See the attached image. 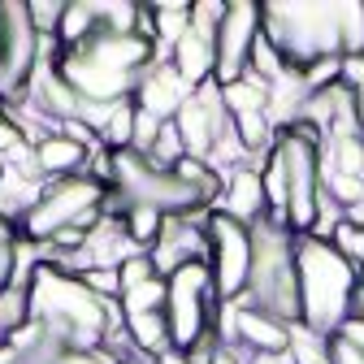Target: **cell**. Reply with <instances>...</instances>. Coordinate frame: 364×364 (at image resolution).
I'll return each instance as SVG.
<instances>
[{
    "mask_svg": "<svg viewBox=\"0 0 364 364\" xmlns=\"http://www.w3.org/2000/svg\"><path fill=\"white\" fill-rule=\"evenodd\" d=\"M260 191H264V217L282 221L287 225V200H291V178H287V161L273 144L264 156H260Z\"/></svg>",
    "mask_w": 364,
    "mask_h": 364,
    "instance_id": "11",
    "label": "cell"
},
{
    "mask_svg": "<svg viewBox=\"0 0 364 364\" xmlns=\"http://www.w3.org/2000/svg\"><path fill=\"white\" fill-rule=\"evenodd\" d=\"M117 217H122V225H126L130 243L139 247V252H152L161 225H165V213H161V208H148V204H126V208H117Z\"/></svg>",
    "mask_w": 364,
    "mask_h": 364,
    "instance_id": "14",
    "label": "cell"
},
{
    "mask_svg": "<svg viewBox=\"0 0 364 364\" xmlns=\"http://www.w3.org/2000/svg\"><path fill=\"white\" fill-rule=\"evenodd\" d=\"M295 278H299V321L321 334H338V326L347 321L351 295L360 287V273L334 252V243L299 235L295 239Z\"/></svg>",
    "mask_w": 364,
    "mask_h": 364,
    "instance_id": "1",
    "label": "cell"
},
{
    "mask_svg": "<svg viewBox=\"0 0 364 364\" xmlns=\"http://www.w3.org/2000/svg\"><path fill=\"white\" fill-rule=\"evenodd\" d=\"M169 295H165V321H169V338L178 355H191L208 334H213V312H217V295H213V273L208 260H191L173 269L165 278Z\"/></svg>",
    "mask_w": 364,
    "mask_h": 364,
    "instance_id": "2",
    "label": "cell"
},
{
    "mask_svg": "<svg viewBox=\"0 0 364 364\" xmlns=\"http://www.w3.org/2000/svg\"><path fill=\"white\" fill-rule=\"evenodd\" d=\"M161 126L165 122H156L152 113H134V144H130V152H139V156H148L152 152V144H156V134H161Z\"/></svg>",
    "mask_w": 364,
    "mask_h": 364,
    "instance_id": "25",
    "label": "cell"
},
{
    "mask_svg": "<svg viewBox=\"0 0 364 364\" xmlns=\"http://www.w3.org/2000/svg\"><path fill=\"white\" fill-rule=\"evenodd\" d=\"M117 273H122V295H126V291H134V287H144V282H152V278H161L148 252H134V256H126V260L117 264Z\"/></svg>",
    "mask_w": 364,
    "mask_h": 364,
    "instance_id": "23",
    "label": "cell"
},
{
    "mask_svg": "<svg viewBox=\"0 0 364 364\" xmlns=\"http://www.w3.org/2000/svg\"><path fill=\"white\" fill-rule=\"evenodd\" d=\"M287 360H291V364H330V334H321V330L295 321V326H291Z\"/></svg>",
    "mask_w": 364,
    "mask_h": 364,
    "instance_id": "15",
    "label": "cell"
},
{
    "mask_svg": "<svg viewBox=\"0 0 364 364\" xmlns=\"http://www.w3.org/2000/svg\"><path fill=\"white\" fill-rule=\"evenodd\" d=\"M260 18H264V9L247 5V0H239V5L225 9V18L217 26V39H213V48H217V74H213V82L217 87H225V82H235V78L247 74L252 43L260 35Z\"/></svg>",
    "mask_w": 364,
    "mask_h": 364,
    "instance_id": "4",
    "label": "cell"
},
{
    "mask_svg": "<svg viewBox=\"0 0 364 364\" xmlns=\"http://www.w3.org/2000/svg\"><path fill=\"white\" fill-rule=\"evenodd\" d=\"M18 247H22V230L9 221V217H0V291L14 287V264H18Z\"/></svg>",
    "mask_w": 364,
    "mask_h": 364,
    "instance_id": "20",
    "label": "cell"
},
{
    "mask_svg": "<svg viewBox=\"0 0 364 364\" xmlns=\"http://www.w3.org/2000/svg\"><path fill=\"white\" fill-rule=\"evenodd\" d=\"M269 91H273L269 82H260L256 74H243V78L221 87V105H225L230 117H239V113H269Z\"/></svg>",
    "mask_w": 364,
    "mask_h": 364,
    "instance_id": "13",
    "label": "cell"
},
{
    "mask_svg": "<svg viewBox=\"0 0 364 364\" xmlns=\"http://www.w3.org/2000/svg\"><path fill=\"white\" fill-rule=\"evenodd\" d=\"M26 14H31V26H35L39 39H57L65 5H61V0H26Z\"/></svg>",
    "mask_w": 364,
    "mask_h": 364,
    "instance_id": "22",
    "label": "cell"
},
{
    "mask_svg": "<svg viewBox=\"0 0 364 364\" xmlns=\"http://www.w3.org/2000/svg\"><path fill=\"white\" fill-rule=\"evenodd\" d=\"M126 338H130V351L144 355L152 364H161L165 355H173V338H169V321L165 312H126Z\"/></svg>",
    "mask_w": 364,
    "mask_h": 364,
    "instance_id": "10",
    "label": "cell"
},
{
    "mask_svg": "<svg viewBox=\"0 0 364 364\" xmlns=\"http://www.w3.org/2000/svg\"><path fill=\"white\" fill-rule=\"evenodd\" d=\"M134 113H139L134 96H126V100L113 105V113H109V122L100 130V144L109 152H130V144H134Z\"/></svg>",
    "mask_w": 364,
    "mask_h": 364,
    "instance_id": "16",
    "label": "cell"
},
{
    "mask_svg": "<svg viewBox=\"0 0 364 364\" xmlns=\"http://www.w3.org/2000/svg\"><path fill=\"white\" fill-rule=\"evenodd\" d=\"M330 364H364V351H360V347H351L347 338L330 334Z\"/></svg>",
    "mask_w": 364,
    "mask_h": 364,
    "instance_id": "27",
    "label": "cell"
},
{
    "mask_svg": "<svg viewBox=\"0 0 364 364\" xmlns=\"http://www.w3.org/2000/svg\"><path fill=\"white\" fill-rule=\"evenodd\" d=\"M22 148H31L26 130L18 126V117H14L9 109H0V161H9V156L22 152Z\"/></svg>",
    "mask_w": 364,
    "mask_h": 364,
    "instance_id": "24",
    "label": "cell"
},
{
    "mask_svg": "<svg viewBox=\"0 0 364 364\" xmlns=\"http://www.w3.org/2000/svg\"><path fill=\"white\" fill-rule=\"evenodd\" d=\"M338 338H347L351 347H360V351H364V316H347V321L338 326Z\"/></svg>",
    "mask_w": 364,
    "mask_h": 364,
    "instance_id": "28",
    "label": "cell"
},
{
    "mask_svg": "<svg viewBox=\"0 0 364 364\" xmlns=\"http://www.w3.org/2000/svg\"><path fill=\"white\" fill-rule=\"evenodd\" d=\"M235 343H243L256 360H273V355H287V347H291V326L239 299V304H235Z\"/></svg>",
    "mask_w": 364,
    "mask_h": 364,
    "instance_id": "6",
    "label": "cell"
},
{
    "mask_svg": "<svg viewBox=\"0 0 364 364\" xmlns=\"http://www.w3.org/2000/svg\"><path fill=\"white\" fill-rule=\"evenodd\" d=\"M165 295H169L165 278H152V282H144V287L126 291V295H122V308H126V312H165Z\"/></svg>",
    "mask_w": 364,
    "mask_h": 364,
    "instance_id": "19",
    "label": "cell"
},
{
    "mask_svg": "<svg viewBox=\"0 0 364 364\" xmlns=\"http://www.w3.org/2000/svg\"><path fill=\"white\" fill-rule=\"evenodd\" d=\"M18 360H22V351L14 343H0V364H18Z\"/></svg>",
    "mask_w": 364,
    "mask_h": 364,
    "instance_id": "29",
    "label": "cell"
},
{
    "mask_svg": "<svg viewBox=\"0 0 364 364\" xmlns=\"http://www.w3.org/2000/svg\"><path fill=\"white\" fill-rule=\"evenodd\" d=\"M78 282L105 304H122V273L117 269H82Z\"/></svg>",
    "mask_w": 364,
    "mask_h": 364,
    "instance_id": "21",
    "label": "cell"
},
{
    "mask_svg": "<svg viewBox=\"0 0 364 364\" xmlns=\"http://www.w3.org/2000/svg\"><path fill=\"white\" fill-rule=\"evenodd\" d=\"M57 364H122L109 347H82V351H61Z\"/></svg>",
    "mask_w": 364,
    "mask_h": 364,
    "instance_id": "26",
    "label": "cell"
},
{
    "mask_svg": "<svg viewBox=\"0 0 364 364\" xmlns=\"http://www.w3.org/2000/svg\"><path fill=\"white\" fill-rule=\"evenodd\" d=\"M208 273L217 304H239L252 282V225L213 213L208 217Z\"/></svg>",
    "mask_w": 364,
    "mask_h": 364,
    "instance_id": "3",
    "label": "cell"
},
{
    "mask_svg": "<svg viewBox=\"0 0 364 364\" xmlns=\"http://www.w3.org/2000/svg\"><path fill=\"white\" fill-rule=\"evenodd\" d=\"M330 243H334V252H338L355 273H364V225H351V221L343 217L338 230L330 235Z\"/></svg>",
    "mask_w": 364,
    "mask_h": 364,
    "instance_id": "18",
    "label": "cell"
},
{
    "mask_svg": "<svg viewBox=\"0 0 364 364\" xmlns=\"http://www.w3.org/2000/svg\"><path fill=\"white\" fill-rule=\"evenodd\" d=\"M100 31V18H96V5H82V0H70L65 14H61V26H57V48L61 53H78L82 43H91Z\"/></svg>",
    "mask_w": 364,
    "mask_h": 364,
    "instance_id": "12",
    "label": "cell"
},
{
    "mask_svg": "<svg viewBox=\"0 0 364 364\" xmlns=\"http://www.w3.org/2000/svg\"><path fill=\"white\" fill-rule=\"evenodd\" d=\"M213 213H225V217H235L243 225H256L264 217V191H260V165H239L225 173V187L213 204Z\"/></svg>",
    "mask_w": 364,
    "mask_h": 364,
    "instance_id": "7",
    "label": "cell"
},
{
    "mask_svg": "<svg viewBox=\"0 0 364 364\" xmlns=\"http://www.w3.org/2000/svg\"><path fill=\"white\" fill-rule=\"evenodd\" d=\"M100 152V148H96ZM91 148H82V144H74V139H65V134L57 130V134H43V139L35 144V169L48 178V182H61V178H78L87 165H91V156H96Z\"/></svg>",
    "mask_w": 364,
    "mask_h": 364,
    "instance_id": "8",
    "label": "cell"
},
{
    "mask_svg": "<svg viewBox=\"0 0 364 364\" xmlns=\"http://www.w3.org/2000/svg\"><path fill=\"white\" fill-rule=\"evenodd\" d=\"M169 65L187 78L196 91L204 87V82H213V74H217V48H213V39L208 35H200L196 26L182 35L173 48H169Z\"/></svg>",
    "mask_w": 364,
    "mask_h": 364,
    "instance_id": "9",
    "label": "cell"
},
{
    "mask_svg": "<svg viewBox=\"0 0 364 364\" xmlns=\"http://www.w3.org/2000/svg\"><path fill=\"white\" fill-rule=\"evenodd\" d=\"M191 96H196V87L169 65V57L152 61V65L139 74V82H134V105H139L144 113H152L156 122H173L178 109L187 105Z\"/></svg>",
    "mask_w": 364,
    "mask_h": 364,
    "instance_id": "5",
    "label": "cell"
},
{
    "mask_svg": "<svg viewBox=\"0 0 364 364\" xmlns=\"http://www.w3.org/2000/svg\"><path fill=\"white\" fill-rule=\"evenodd\" d=\"M338 53L364 57V5H338Z\"/></svg>",
    "mask_w": 364,
    "mask_h": 364,
    "instance_id": "17",
    "label": "cell"
}]
</instances>
